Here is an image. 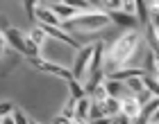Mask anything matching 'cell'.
Returning a JSON list of instances; mask_svg holds the SVG:
<instances>
[{
  "label": "cell",
  "mask_w": 159,
  "mask_h": 124,
  "mask_svg": "<svg viewBox=\"0 0 159 124\" xmlns=\"http://www.w3.org/2000/svg\"><path fill=\"white\" fill-rule=\"evenodd\" d=\"M139 43H141V34L136 32V30H129L127 34H123L120 39L114 43L109 59L116 63L118 68H120V65H125L129 61V56L136 52V45H139Z\"/></svg>",
  "instance_id": "1"
},
{
  "label": "cell",
  "mask_w": 159,
  "mask_h": 124,
  "mask_svg": "<svg viewBox=\"0 0 159 124\" xmlns=\"http://www.w3.org/2000/svg\"><path fill=\"white\" fill-rule=\"evenodd\" d=\"M64 30H75V27H82V30H105L107 25H111L107 11H86V14H77V16L61 20Z\"/></svg>",
  "instance_id": "2"
},
{
  "label": "cell",
  "mask_w": 159,
  "mask_h": 124,
  "mask_svg": "<svg viewBox=\"0 0 159 124\" xmlns=\"http://www.w3.org/2000/svg\"><path fill=\"white\" fill-rule=\"evenodd\" d=\"M5 39H7V43H9L14 50H18V52L25 54L27 59L39 54V45H37V43H34L30 36H23L18 30H14V27H7V30H5Z\"/></svg>",
  "instance_id": "3"
},
{
  "label": "cell",
  "mask_w": 159,
  "mask_h": 124,
  "mask_svg": "<svg viewBox=\"0 0 159 124\" xmlns=\"http://www.w3.org/2000/svg\"><path fill=\"white\" fill-rule=\"evenodd\" d=\"M30 65H34V68L41 70V72H50V75H55V77H61V79H66V81L73 77V72L66 70L64 65H57V63H52V61L39 59V56H30Z\"/></svg>",
  "instance_id": "4"
},
{
  "label": "cell",
  "mask_w": 159,
  "mask_h": 124,
  "mask_svg": "<svg viewBox=\"0 0 159 124\" xmlns=\"http://www.w3.org/2000/svg\"><path fill=\"white\" fill-rule=\"evenodd\" d=\"M91 52H93V43L86 48H80V52L73 61V79H82L86 75V68H89V61H91Z\"/></svg>",
  "instance_id": "5"
},
{
  "label": "cell",
  "mask_w": 159,
  "mask_h": 124,
  "mask_svg": "<svg viewBox=\"0 0 159 124\" xmlns=\"http://www.w3.org/2000/svg\"><path fill=\"white\" fill-rule=\"evenodd\" d=\"M107 16H109L111 23H116L118 27H125V30H139V27H141L134 14H127L123 9H109V11H107Z\"/></svg>",
  "instance_id": "6"
},
{
  "label": "cell",
  "mask_w": 159,
  "mask_h": 124,
  "mask_svg": "<svg viewBox=\"0 0 159 124\" xmlns=\"http://www.w3.org/2000/svg\"><path fill=\"white\" fill-rule=\"evenodd\" d=\"M34 20L39 25H55V27H61V20L57 18V14L50 9V7H43V5H37L34 7Z\"/></svg>",
  "instance_id": "7"
},
{
  "label": "cell",
  "mask_w": 159,
  "mask_h": 124,
  "mask_svg": "<svg viewBox=\"0 0 159 124\" xmlns=\"http://www.w3.org/2000/svg\"><path fill=\"white\" fill-rule=\"evenodd\" d=\"M41 30H43V34H48V36H52V39H57V41L66 43V45H70V48H77L80 50V43L70 34H66L64 30H59V27H55V25H41Z\"/></svg>",
  "instance_id": "8"
},
{
  "label": "cell",
  "mask_w": 159,
  "mask_h": 124,
  "mask_svg": "<svg viewBox=\"0 0 159 124\" xmlns=\"http://www.w3.org/2000/svg\"><path fill=\"white\" fill-rule=\"evenodd\" d=\"M139 111H141V104L136 101L134 97H125L120 99V113L127 115L129 122H136V118H139Z\"/></svg>",
  "instance_id": "9"
},
{
  "label": "cell",
  "mask_w": 159,
  "mask_h": 124,
  "mask_svg": "<svg viewBox=\"0 0 159 124\" xmlns=\"http://www.w3.org/2000/svg\"><path fill=\"white\" fill-rule=\"evenodd\" d=\"M89 106H91V97H80L75 101V113H73V122H86L89 120Z\"/></svg>",
  "instance_id": "10"
},
{
  "label": "cell",
  "mask_w": 159,
  "mask_h": 124,
  "mask_svg": "<svg viewBox=\"0 0 159 124\" xmlns=\"http://www.w3.org/2000/svg\"><path fill=\"white\" fill-rule=\"evenodd\" d=\"M50 9L57 14V18H59V20H68V18H73V16H77V14H80L75 7H70V5H66V2H52Z\"/></svg>",
  "instance_id": "11"
},
{
  "label": "cell",
  "mask_w": 159,
  "mask_h": 124,
  "mask_svg": "<svg viewBox=\"0 0 159 124\" xmlns=\"http://www.w3.org/2000/svg\"><path fill=\"white\" fill-rule=\"evenodd\" d=\"M157 108H159V99H157V95H155L150 101H146V108H143V111H139V118H136V122H148V120L157 113Z\"/></svg>",
  "instance_id": "12"
},
{
  "label": "cell",
  "mask_w": 159,
  "mask_h": 124,
  "mask_svg": "<svg viewBox=\"0 0 159 124\" xmlns=\"http://www.w3.org/2000/svg\"><path fill=\"white\" fill-rule=\"evenodd\" d=\"M102 108H105V115H107V118H114V115L120 113V99L107 95V97L102 99Z\"/></svg>",
  "instance_id": "13"
},
{
  "label": "cell",
  "mask_w": 159,
  "mask_h": 124,
  "mask_svg": "<svg viewBox=\"0 0 159 124\" xmlns=\"http://www.w3.org/2000/svg\"><path fill=\"white\" fill-rule=\"evenodd\" d=\"M134 16L139 20V25H148V2L146 0H134Z\"/></svg>",
  "instance_id": "14"
},
{
  "label": "cell",
  "mask_w": 159,
  "mask_h": 124,
  "mask_svg": "<svg viewBox=\"0 0 159 124\" xmlns=\"http://www.w3.org/2000/svg\"><path fill=\"white\" fill-rule=\"evenodd\" d=\"M66 84H68L70 97H75V99H80V97H84V95H86V93H84V86L80 84V79H73V77H70V79H68Z\"/></svg>",
  "instance_id": "15"
},
{
  "label": "cell",
  "mask_w": 159,
  "mask_h": 124,
  "mask_svg": "<svg viewBox=\"0 0 159 124\" xmlns=\"http://www.w3.org/2000/svg\"><path fill=\"white\" fill-rule=\"evenodd\" d=\"M120 84H125V88L129 90V93H139V90H143V81H141V77H127L125 81H120Z\"/></svg>",
  "instance_id": "16"
},
{
  "label": "cell",
  "mask_w": 159,
  "mask_h": 124,
  "mask_svg": "<svg viewBox=\"0 0 159 124\" xmlns=\"http://www.w3.org/2000/svg\"><path fill=\"white\" fill-rule=\"evenodd\" d=\"M141 81H143V88L150 90L152 95L159 93V86H157V77H155V75H148V72H146V75L141 77Z\"/></svg>",
  "instance_id": "17"
},
{
  "label": "cell",
  "mask_w": 159,
  "mask_h": 124,
  "mask_svg": "<svg viewBox=\"0 0 159 124\" xmlns=\"http://www.w3.org/2000/svg\"><path fill=\"white\" fill-rule=\"evenodd\" d=\"M102 86H105L107 95H111V97H116V95L120 93V81H116V79H107Z\"/></svg>",
  "instance_id": "18"
},
{
  "label": "cell",
  "mask_w": 159,
  "mask_h": 124,
  "mask_svg": "<svg viewBox=\"0 0 159 124\" xmlns=\"http://www.w3.org/2000/svg\"><path fill=\"white\" fill-rule=\"evenodd\" d=\"M146 72L148 75H157V52H150L146 56Z\"/></svg>",
  "instance_id": "19"
},
{
  "label": "cell",
  "mask_w": 159,
  "mask_h": 124,
  "mask_svg": "<svg viewBox=\"0 0 159 124\" xmlns=\"http://www.w3.org/2000/svg\"><path fill=\"white\" fill-rule=\"evenodd\" d=\"M148 41H150V45H152V52H157V48H159V43H157V25H152V23L148 25Z\"/></svg>",
  "instance_id": "20"
},
{
  "label": "cell",
  "mask_w": 159,
  "mask_h": 124,
  "mask_svg": "<svg viewBox=\"0 0 159 124\" xmlns=\"http://www.w3.org/2000/svg\"><path fill=\"white\" fill-rule=\"evenodd\" d=\"M91 97H93L91 101H102V99L107 97V90H105V86H102V84H98L96 88L91 90Z\"/></svg>",
  "instance_id": "21"
},
{
  "label": "cell",
  "mask_w": 159,
  "mask_h": 124,
  "mask_svg": "<svg viewBox=\"0 0 159 124\" xmlns=\"http://www.w3.org/2000/svg\"><path fill=\"white\" fill-rule=\"evenodd\" d=\"M61 2H66V5H70V7H75L77 11H80V9H82V11H89V9H91V5L86 2V0H61Z\"/></svg>",
  "instance_id": "22"
},
{
  "label": "cell",
  "mask_w": 159,
  "mask_h": 124,
  "mask_svg": "<svg viewBox=\"0 0 159 124\" xmlns=\"http://www.w3.org/2000/svg\"><path fill=\"white\" fill-rule=\"evenodd\" d=\"M30 39H32V41H34V43H37V45L41 48V45H43V41H46V34H43V30H41V27H37V30H32Z\"/></svg>",
  "instance_id": "23"
},
{
  "label": "cell",
  "mask_w": 159,
  "mask_h": 124,
  "mask_svg": "<svg viewBox=\"0 0 159 124\" xmlns=\"http://www.w3.org/2000/svg\"><path fill=\"white\" fill-rule=\"evenodd\" d=\"M75 101H77L75 97H70V99H68V104H66V108H64V113H61L64 118H68L70 122H73V113H75Z\"/></svg>",
  "instance_id": "24"
},
{
  "label": "cell",
  "mask_w": 159,
  "mask_h": 124,
  "mask_svg": "<svg viewBox=\"0 0 159 124\" xmlns=\"http://www.w3.org/2000/svg\"><path fill=\"white\" fill-rule=\"evenodd\" d=\"M14 108H16V106H14L11 101H0V120L7 118V115H9V113L14 111Z\"/></svg>",
  "instance_id": "25"
},
{
  "label": "cell",
  "mask_w": 159,
  "mask_h": 124,
  "mask_svg": "<svg viewBox=\"0 0 159 124\" xmlns=\"http://www.w3.org/2000/svg\"><path fill=\"white\" fill-rule=\"evenodd\" d=\"M23 5H25V14H27V18L34 20V7H37V0H23Z\"/></svg>",
  "instance_id": "26"
},
{
  "label": "cell",
  "mask_w": 159,
  "mask_h": 124,
  "mask_svg": "<svg viewBox=\"0 0 159 124\" xmlns=\"http://www.w3.org/2000/svg\"><path fill=\"white\" fill-rule=\"evenodd\" d=\"M11 113H14V122H18V124H25V122H32V120H27V118H25V115H23V113H20V111H18V108H14V111H11Z\"/></svg>",
  "instance_id": "27"
},
{
  "label": "cell",
  "mask_w": 159,
  "mask_h": 124,
  "mask_svg": "<svg viewBox=\"0 0 159 124\" xmlns=\"http://www.w3.org/2000/svg\"><path fill=\"white\" fill-rule=\"evenodd\" d=\"M52 122H55V124H68L70 120H68V118H64V115H59V118H55Z\"/></svg>",
  "instance_id": "28"
},
{
  "label": "cell",
  "mask_w": 159,
  "mask_h": 124,
  "mask_svg": "<svg viewBox=\"0 0 159 124\" xmlns=\"http://www.w3.org/2000/svg\"><path fill=\"white\" fill-rule=\"evenodd\" d=\"M2 50H5V36L0 34V54H2Z\"/></svg>",
  "instance_id": "29"
},
{
  "label": "cell",
  "mask_w": 159,
  "mask_h": 124,
  "mask_svg": "<svg viewBox=\"0 0 159 124\" xmlns=\"http://www.w3.org/2000/svg\"><path fill=\"white\" fill-rule=\"evenodd\" d=\"M146 2H148V5H150V2H155V0H146Z\"/></svg>",
  "instance_id": "30"
},
{
  "label": "cell",
  "mask_w": 159,
  "mask_h": 124,
  "mask_svg": "<svg viewBox=\"0 0 159 124\" xmlns=\"http://www.w3.org/2000/svg\"><path fill=\"white\" fill-rule=\"evenodd\" d=\"M52 2H61V0H52Z\"/></svg>",
  "instance_id": "31"
}]
</instances>
